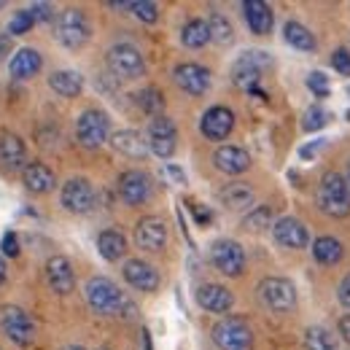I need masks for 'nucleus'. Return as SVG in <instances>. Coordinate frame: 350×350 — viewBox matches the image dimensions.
<instances>
[{
    "mask_svg": "<svg viewBox=\"0 0 350 350\" xmlns=\"http://www.w3.org/2000/svg\"><path fill=\"white\" fill-rule=\"evenodd\" d=\"M84 297H87V305L97 315H113V318H124V321L137 318L135 302L108 278H89L84 286Z\"/></svg>",
    "mask_w": 350,
    "mask_h": 350,
    "instance_id": "obj_1",
    "label": "nucleus"
},
{
    "mask_svg": "<svg viewBox=\"0 0 350 350\" xmlns=\"http://www.w3.org/2000/svg\"><path fill=\"white\" fill-rule=\"evenodd\" d=\"M315 202L329 219H345L350 216V183L334 170L323 173L318 180Z\"/></svg>",
    "mask_w": 350,
    "mask_h": 350,
    "instance_id": "obj_2",
    "label": "nucleus"
},
{
    "mask_svg": "<svg viewBox=\"0 0 350 350\" xmlns=\"http://www.w3.org/2000/svg\"><path fill=\"white\" fill-rule=\"evenodd\" d=\"M213 342L221 350H248L254 342V334H251V326L243 321V318H234V315H224L219 323L213 326Z\"/></svg>",
    "mask_w": 350,
    "mask_h": 350,
    "instance_id": "obj_3",
    "label": "nucleus"
},
{
    "mask_svg": "<svg viewBox=\"0 0 350 350\" xmlns=\"http://www.w3.org/2000/svg\"><path fill=\"white\" fill-rule=\"evenodd\" d=\"M259 299L272 312H291L297 307V288L286 278H264L259 283Z\"/></svg>",
    "mask_w": 350,
    "mask_h": 350,
    "instance_id": "obj_4",
    "label": "nucleus"
},
{
    "mask_svg": "<svg viewBox=\"0 0 350 350\" xmlns=\"http://www.w3.org/2000/svg\"><path fill=\"white\" fill-rule=\"evenodd\" d=\"M0 329L16 345H30L36 340V323H33V318L16 305L0 307Z\"/></svg>",
    "mask_w": 350,
    "mask_h": 350,
    "instance_id": "obj_5",
    "label": "nucleus"
},
{
    "mask_svg": "<svg viewBox=\"0 0 350 350\" xmlns=\"http://www.w3.org/2000/svg\"><path fill=\"white\" fill-rule=\"evenodd\" d=\"M111 135V122H108V113L97 111V108H89L79 116L76 122V140L84 146V148H100Z\"/></svg>",
    "mask_w": 350,
    "mask_h": 350,
    "instance_id": "obj_6",
    "label": "nucleus"
},
{
    "mask_svg": "<svg viewBox=\"0 0 350 350\" xmlns=\"http://www.w3.org/2000/svg\"><path fill=\"white\" fill-rule=\"evenodd\" d=\"M108 68L113 76L119 79H140L146 73V62H143V54L135 49L132 44H116L108 49Z\"/></svg>",
    "mask_w": 350,
    "mask_h": 350,
    "instance_id": "obj_7",
    "label": "nucleus"
},
{
    "mask_svg": "<svg viewBox=\"0 0 350 350\" xmlns=\"http://www.w3.org/2000/svg\"><path fill=\"white\" fill-rule=\"evenodd\" d=\"M57 38L65 49H81L89 41V22L84 11L65 8L57 19Z\"/></svg>",
    "mask_w": 350,
    "mask_h": 350,
    "instance_id": "obj_8",
    "label": "nucleus"
},
{
    "mask_svg": "<svg viewBox=\"0 0 350 350\" xmlns=\"http://www.w3.org/2000/svg\"><path fill=\"white\" fill-rule=\"evenodd\" d=\"M269 65V57L264 51H245L234 68H232V81L234 87L243 89V92H254L259 79H262V70Z\"/></svg>",
    "mask_w": 350,
    "mask_h": 350,
    "instance_id": "obj_9",
    "label": "nucleus"
},
{
    "mask_svg": "<svg viewBox=\"0 0 350 350\" xmlns=\"http://www.w3.org/2000/svg\"><path fill=\"white\" fill-rule=\"evenodd\" d=\"M211 262L226 278H237L245 269V251L234 240H216L211 245Z\"/></svg>",
    "mask_w": 350,
    "mask_h": 350,
    "instance_id": "obj_10",
    "label": "nucleus"
},
{
    "mask_svg": "<svg viewBox=\"0 0 350 350\" xmlns=\"http://www.w3.org/2000/svg\"><path fill=\"white\" fill-rule=\"evenodd\" d=\"M59 202L68 213H89L94 208V189L87 178H70L59 191Z\"/></svg>",
    "mask_w": 350,
    "mask_h": 350,
    "instance_id": "obj_11",
    "label": "nucleus"
},
{
    "mask_svg": "<svg viewBox=\"0 0 350 350\" xmlns=\"http://www.w3.org/2000/svg\"><path fill=\"white\" fill-rule=\"evenodd\" d=\"M148 151H154L159 159H170L175 154V140H178V132L175 124L167 116H154V122L148 124Z\"/></svg>",
    "mask_w": 350,
    "mask_h": 350,
    "instance_id": "obj_12",
    "label": "nucleus"
},
{
    "mask_svg": "<svg viewBox=\"0 0 350 350\" xmlns=\"http://www.w3.org/2000/svg\"><path fill=\"white\" fill-rule=\"evenodd\" d=\"M135 243H137V248H143L148 254H159L167 245V224L159 216L140 219L135 226Z\"/></svg>",
    "mask_w": 350,
    "mask_h": 350,
    "instance_id": "obj_13",
    "label": "nucleus"
},
{
    "mask_svg": "<svg viewBox=\"0 0 350 350\" xmlns=\"http://www.w3.org/2000/svg\"><path fill=\"white\" fill-rule=\"evenodd\" d=\"M173 76H175V84L183 89L186 94H191V97H202L208 92V87H211L208 68H202L197 62H180L173 70Z\"/></svg>",
    "mask_w": 350,
    "mask_h": 350,
    "instance_id": "obj_14",
    "label": "nucleus"
},
{
    "mask_svg": "<svg viewBox=\"0 0 350 350\" xmlns=\"http://www.w3.org/2000/svg\"><path fill=\"white\" fill-rule=\"evenodd\" d=\"M119 197L137 208L143 202H148L151 197V178L143 173V170H127V173L119 175Z\"/></svg>",
    "mask_w": 350,
    "mask_h": 350,
    "instance_id": "obj_15",
    "label": "nucleus"
},
{
    "mask_svg": "<svg viewBox=\"0 0 350 350\" xmlns=\"http://www.w3.org/2000/svg\"><path fill=\"white\" fill-rule=\"evenodd\" d=\"M234 130V113L224 105H213L202 113L200 119V132L208 137V140H226L229 132Z\"/></svg>",
    "mask_w": 350,
    "mask_h": 350,
    "instance_id": "obj_16",
    "label": "nucleus"
},
{
    "mask_svg": "<svg viewBox=\"0 0 350 350\" xmlns=\"http://www.w3.org/2000/svg\"><path fill=\"white\" fill-rule=\"evenodd\" d=\"M46 280L51 286L54 294H70L76 288V272H73V264L68 262L65 256H51L46 262Z\"/></svg>",
    "mask_w": 350,
    "mask_h": 350,
    "instance_id": "obj_17",
    "label": "nucleus"
},
{
    "mask_svg": "<svg viewBox=\"0 0 350 350\" xmlns=\"http://www.w3.org/2000/svg\"><path fill=\"white\" fill-rule=\"evenodd\" d=\"M272 234H275V240H278L283 248H291V251H299V248H305L307 243H310L307 226L299 219H291V216L275 221Z\"/></svg>",
    "mask_w": 350,
    "mask_h": 350,
    "instance_id": "obj_18",
    "label": "nucleus"
},
{
    "mask_svg": "<svg viewBox=\"0 0 350 350\" xmlns=\"http://www.w3.org/2000/svg\"><path fill=\"white\" fill-rule=\"evenodd\" d=\"M197 305L202 307V310H208V312L224 315V312L232 310L234 297H232V291H229L226 286H221V283H202V286L197 288Z\"/></svg>",
    "mask_w": 350,
    "mask_h": 350,
    "instance_id": "obj_19",
    "label": "nucleus"
},
{
    "mask_svg": "<svg viewBox=\"0 0 350 350\" xmlns=\"http://www.w3.org/2000/svg\"><path fill=\"white\" fill-rule=\"evenodd\" d=\"M124 280L130 283L132 288L146 291V294L159 288V272L148 262H143V259H130L124 264Z\"/></svg>",
    "mask_w": 350,
    "mask_h": 350,
    "instance_id": "obj_20",
    "label": "nucleus"
},
{
    "mask_svg": "<svg viewBox=\"0 0 350 350\" xmlns=\"http://www.w3.org/2000/svg\"><path fill=\"white\" fill-rule=\"evenodd\" d=\"M0 162L5 170H25L27 167V148L25 140L14 132L0 135Z\"/></svg>",
    "mask_w": 350,
    "mask_h": 350,
    "instance_id": "obj_21",
    "label": "nucleus"
},
{
    "mask_svg": "<svg viewBox=\"0 0 350 350\" xmlns=\"http://www.w3.org/2000/svg\"><path fill=\"white\" fill-rule=\"evenodd\" d=\"M213 165H216V170H221V173L240 175L251 167V157L240 146H221L219 151L213 154Z\"/></svg>",
    "mask_w": 350,
    "mask_h": 350,
    "instance_id": "obj_22",
    "label": "nucleus"
},
{
    "mask_svg": "<svg viewBox=\"0 0 350 350\" xmlns=\"http://www.w3.org/2000/svg\"><path fill=\"white\" fill-rule=\"evenodd\" d=\"M243 16H245L251 33H256V36L272 33L275 14H272V8H269L264 0H245V3H243Z\"/></svg>",
    "mask_w": 350,
    "mask_h": 350,
    "instance_id": "obj_23",
    "label": "nucleus"
},
{
    "mask_svg": "<svg viewBox=\"0 0 350 350\" xmlns=\"http://www.w3.org/2000/svg\"><path fill=\"white\" fill-rule=\"evenodd\" d=\"M22 183L27 191L33 194H49L54 186H57V178L51 173V167L44 162H30L25 170H22Z\"/></svg>",
    "mask_w": 350,
    "mask_h": 350,
    "instance_id": "obj_24",
    "label": "nucleus"
},
{
    "mask_svg": "<svg viewBox=\"0 0 350 350\" xmlns=\"http://www.w3.org/2000/svg\"><path fill=\"white\" fill-rule=\"evenodd\" d=\"M41 65H44L41 54H38L36 49H27V46H25V49H19V51L11 57V65H8V70H11V76H14V79L25 81V79H33V76H38Z\"/></svg>",
    "mask_w": 350,
    "mask_h": 350,
    "instance_id": "obj_25",
    "label": "nucleus"
},
{
    "mask_svg": "<svg viewBox=\"0 0 350 350\" xmlns=\"http://www.w3.org/2000/svg\"><path fill=\"white\" fill-rule=\"evenodd\" d=\"M111 146L132 159H143L148 154V140H143V135L137 130H119L111 135Z\"/></svg>",
    "mask_w": 350,
    "mask_h": 350,
    "instance_id": "obj_26",
    "label": "nucleus"
},
{
    "mask_svg": "<svg viewBox=\"0 0 350 350\" xmlns=\"http://www.w3.org/2000/svg\"><path fill=\"white\" fill-rule=\"evenodd\" d=\"M97 251H100V256L105 262H119L127 254V237L122 232H116V229H105L97 237Z\"/></svg>",
    "mask_w": 350,
    "mask_h": 350,
    "instance_id": "obj_27",
    "label": "nucleus"
},
{
    "mask_svg": "<svg viewBox=\"0 0 350 350\" xmlns=\"http://www.w3.org/2000/svg\"><path fill=\"white\" fill-rule=\"evenodd\" d=\"M219 200L226 211H245L254 205V189L245 183H229L219 191Z\"/></svg>",
    "mask_w": 350,
    "mask_h": 350,
    "instance_id": "obj_28",
    "label": "nucleus"
},
{
    "mask_svg": "<svg viewBox=\"0 0 350 350\" xmlns=\"http://www.w3.org/2000/svg\"><path fill=\"white\" fill-rule=\"evenodd\" d=\"M49 87L54 89L59 97H79L84 89V79L76 70H54L49 76Z\"/></svg>",
    "mask_w": 350,
    "mask_h": 350,
    "instance_id": "obj_29",
    "label": "nucleus"
},
{
    "mask_svg": "<svg viewBox=\"0 0 350 350\" xmlns=\"http://www.w3.org/2000/svg\"><path fill=\"white\" fill-rule=\"evenodd\" d=\"M342 256H345V248L334 237H318L312 243V259L318 264H337L342 262Z\"/></svg>",
    "mask_w": 350,
    "mask_h": 350,
    "instance_id": "obj_30",
    "label": "nucleus"
},
{
    "mask_svg": "<svg viewBox=\"0 0 350 350\" xmlns=\"http://www.w3.org/2000/svg\"><path fill=\"white\" fill-rule=\"evenodd\" d=\"M180 41L189 49H202V46L211 41V27L205 19H189L180 30Z\"/></svg>",
    "mask_w": 350,
    "mask_h": 350,
    "instance_id": "obj_31",
    "label": "nucleus"
},
{
    "mask_svg": "<svg viewBox=\"0 0 350 350\" xmlns=\"http://www.w3.org/2000/svg\"><path fill=\"white\" fill-rule=\"evenodd\" d=\"M283 38H286V44L299 49V51H312L315 49V36L307 30L305 25H299V22H286Z\"/></svg>",
    "mask_w": 350,
    "mask_h": 350,
    "instance_id": "obj_32",
    "label": "nucleus"
},
{
    "mask_svg": "<svg viewBox=\"0 0 350 350\" xmlns=\"http://www.w3.org/2000/svg\"><path fill=\"white\" fill-rule=\"evenodd\" d=\"M305 348L307 350H337V340L329 329L323 326H310L305 332Z\"/></svg>",
    "mask_w": 350,
    "mask_h": 350,
    "instance_id": "obj_33",
    "label": "nucleus"
},
{
    "mask_svg": "<svg viewBox=\"0 0 350 350\" xmlns=\"http://www.w3.org/2000/svg\"><path fill=\"white\" fill-rule=\"evenodd\" d=\"M269 226H275V224H272V208H269V205H259V208H254V211L243 219V229H245V232H254V234L267 232Z\"/></svg>",
    "mask_w": 350,
    "mask_h": 350,
    "instance_id": "obj_34",
    "label": "nucleus"
},
{
    "mask_svg": "<svg viewBox=\"0 0 350 350\" xmlns=\"http://www.w3.org/2000/svg\"><path fill=\"white\" fill-rule=\"evenodd\" d=\"M208 27H211V41H216V44L226 46L232 44V38H234V30H232V22L224 16V14H211V19H208Z\"/></svg>",
    "mask_w": 350,
    "mask_h": 350,
    "instance_id": "obj_35",
    "label": "nucleus"
},
{
    "mask_svg": "<svg viewBox=\"0 0 350 350\" xmlns=\"http://www.w3.org/2000/svg\"><path fill=\"white\" fill-rule=\"evenodd\" d=\"M137 105L146 111V113H159L162 111V105H165V100H162V92L159 89H143L140 94H137Z\"/></svg>",
    "mask_w": 350,
    "mask_h": 350,
    "instance_id": "obj_36",
    "label": "nucleus"
},
{
    "mask_svg": "<svg viewBox=\"0 0 350 350\" xmlns=\"http://www.w3.org/2000/svg\"><path fill=\"white\" fill-rule=\"evenodd\" d=\"M33 25H36L33 11H30V8H22V11L14 14V19H11V25H8V33H11V36H25V33H30Z\"/></svg>",
    "mask_w": 350,
    "mask_h": 350,
    "instance_id": "obj_37",
    "label": "nucleus"
},
{
    "mask_svg": "<svg viewBox=\"0 0 350 350\" xmlns=\"http://www.w3.org/2000/svg\"><path fill=\"white\" fill-rule=\"evenodd\" d=\"M130 8H132V14H135L140 22H146V25H154V22L159 19V8H157V3H151V0H137V3H132Z\"/></svg>",
    "mask_w": 350,
    "mask_h": 350,
    "instance_id": "obj_38",
    "label": "nucleus"
},
{
    "mask_svg": "<svg viewBox=\"0 0 350 350\" xmlns=\"http://www.w3.org/2000/svg\"><path fill=\"white\" fill-rule=\"evenodd\" d=\"M307 89H310L315 97H326V94H329V76L321 73V70L310 73V76H307Z\"/></svg>",
    "mask_w": 350,
    "mask_h": 350,
    "instance_id": "obj_39",
    "label": "nucleus"
},
{
    "mask_svg": "<svg viewBox=\"0 0 350 350\" xmlns=\"http://www.w3.org/2000/svg\"><path fill=\"white\" fill-rule=\"evenodd\" d=\"M326 122H329V113H326V111H321V108H310L305 116V130L307 132L321 130Z\"/></svg>",
    "mask_w": 350,
    "mask_h": 350,
    "instance_id": "obj_40",
    "label": "nucleus"
},
{
    "mask_svg": "<svg viewBox=\"0 0 350 350\" xmlns=\"http://www.w3.org/2000/svg\"><path fill=\"white\" fill-rule=\"evenodd\" d=\"M332 65L340 76H350V51L348 49H337L334 57H332Z\"/></svg>",
    "mask_w": 350,
    "mask_h": 350,
    "instance_id": "obj_41",
    "label": "nucleus"
},
{
    "mask_svg": "<svg viewBox=\"0 0 350 350\" xmlns=\"http://www.w3.org/2000/svg\"><path fill=\"white\" fill-rule=\"evenodd\" d=\"M30 11H33L36 22H51V19H54V8H51L49 3H33Z\"/></svg>",
    "mask_w": 350,
    "mask_h": 350,
    "instance_id": "obj_42",
    "label": "nucleus"
},
{
    "mask_svg": "<svg viewBox=\"0 0 350 350\" xmlns=\"http://www.w3.org/2000/svg\"><path fill=\"white\" fill-rule=\"evenodd\" d=\"M3 254L11 256V259L19 256V240H16L14 232H5V234H3Z\"/></svg>",
    "mask_w": 350,
    "mask_h": 350,
    "instance_id": "obj_43",
    "label": "nucleus"
},
{
    "mask_svg": "<svg viewBox=\"0 0 350 350\" xmlns=\"http://www.w3.org/2000/svg\"><path fill=\"white\" fill-rule=\"evenodd\" d=\"M337 299L345 307H350V272L342 278V283H340V288H337Z\"/></svg>",
    "mask_w": 350,
    "mask_h": 350,
    "instance_id": "obj_44",
    "label": "nucleus"
},
{
    "mask_svg": "<svg viewBox=\"0 0 350 350\" xmlns=\"http://www.w3.org/2000/svg\"><path fill=\"white\" fill-rule=\"evenodd\" d=\"M340 334H342V340L350 345V315H342V318H340Z\"/></svg>",
    "mask_w": 350,
    "mask_h": 350,
    "instance_id": "obj_45",
    "label": "nucleus"
},
{
    "mask_svg": "<svg viewBox=\"0 0 350 350\" xmlns=\"http://www.w3.org/2000/svg\"><path fill=\"white\" fill-rule=\"evenodd\" d=\"M318 148H321V140H318V143H312V146H305V148H302V157H305V159L307 157H312Z\"/></svg>",
    "mask_w": 350,
    "mask_h": 350,
    "instance_id": "obj_46",
    "label": "nucleus"
},
{
    "mask_svg": "<svg viewBox=\"0 0 350 350\" xmlns=\"http://www.w3.org/2000/svg\"><path fill=\"white\" fill-rule=\"evenodd\" d=\"M3 280H5V262L0 259V286H3Z\"/></svg>",
    "mask_w": 350,
    "mask_h": 350,
    "instance_id": "obj_47",
    "label": "nucleus"
},
{
    "mask_svg": "<svg viewBox=\"0 0 350 350\" xmlns=\"http://www.w3.org/2000/svg\"><path fill=\"white\" fill-rule=\"evenodd\" d=\"M62 350H87V348H81V345H65Z\"/></svg>",
    "mask_w": 350,
    "mask_h": 350,
    "instance_id": "obj_48",
    "label": "nucleus"
},
{
    "mask_svg": "<svg viewBox=\"0 0 350 350\" xmlns=\"http://www.w3.org/2000/svg\"><path fill=\"white\" fill-rule=\"evenodd\" d=\"M348 183H350V162H348Z\"/></svg>",
    "mask_w": 350,
    "mask_h": 350,
    "instance_id": "obj_49",
    "label": "nucleus"
},
{
    "mask_svg": "<svg viewBox=\"0 0 350 350\" xmlns=\"http://www.w3.org/2000/svg\"><path fill=\"white\" fill-rule=\"evenodd\" d=\"M3 5H5V3H3V0H0V8H3Z\"/></svg>",
    "mask_w": 350,
    "mask_h": 350,
    "instance_id": "obj_50",
    "label": "nucleus"
},
{
    "mask_svg": "<svg viewBox=\"0 0 350 350\" xmlns=\"http://www.w3.org/2000/svg\"><path fill=\"white\" fill-rule=\"evenodd\" d=\"M97 350H108V348H97Z\"/></svg>",
    "mask_w": 350,
    "mask_h": 350,
    "instance_id": "obj_51",
    "label": "nucleus"
},
{
    "mask_svg": "<svg viewBox=\"0 0 350 350\" xmlns=\"http://www.w3.org/2000/svg\"><path fill=\"white\" fill-rule=\"evenodd\" d=\"M348 92H350V87H348Z\"/></svg>",
    "mask_w": 350,
    "mask_h": 350,
    "instance_id": "obj_52",
    "label": "nucleus"
}]
</instances>
